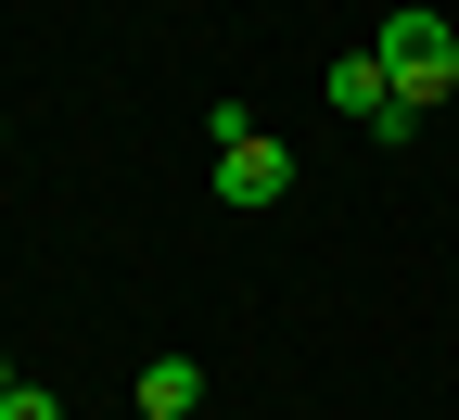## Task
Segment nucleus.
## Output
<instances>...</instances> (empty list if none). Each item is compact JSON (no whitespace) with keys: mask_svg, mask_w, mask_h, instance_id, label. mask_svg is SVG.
<instances>
[{"mask_svg":"<svg viewBox=\"0 0 459 420\" xmlns=\"http://www.w3.org/2000/svg\"><path fill=\"white\" fill-rule=\"evenodd\" d=\"M383 90L409 102V115H434V102H459V26L446 13H383Z\"/></svg>","mask_w":459,"mask_h":420,"instance_id":"1","label":"nucleus"},{"mask_svg":"<svg viewBox=\"0 0 459 420\" xmlns=\"http://www.w3.org/2000/svg\"><path fill=\"white\" fill-rule=\"evenodd\" d=\"M204 141H217V204H243V217H255V204L294 192V153H281L243 102H217V115H204Z\"/></svg>","mask_w":459,"mask_h":420,"instance_id":"2","label":"nucleus"},{"mask_svg":"<svg viewBox=\"0 0 459 420\" xmlns=\"http://www.w3.org/2000/svg\"><path fill=\"white\" fill-rule=\"evenodd\" d=\"M332 115H358V128H370L383 153L409 141V128H421V115H409V102L383 90V64H370V51H344V64H332Z\"/></svg>","mask_w":459,"mask_h":420,"instance_id":"3","label":"nucleus"},{"mask_svg":"<svg viewBox=\"0 0 459 420\" xmlns=\"http://www.w3.org/2000/svg\"><path fill=\"white\" fill-rule=\"evenodd\" d=\"M204 407V370H192V356H153V370H141V420H192Z\"/></svg>","mask_w":459,"mask_h":420,"instance_id":"4","label":"nucleus"},{"mask_svg":"<svg viewBox=\"0 0 459 420\" xmlns=\"http://www.w3.org/2000/svg\"><path fill=\"white\" fill-rule=\"evenodd\" d=\"M0 420H65V407H51L39 382H13V395H0Z\"/></svg>","mask_w":459,"mask_h":420,"instance_id":"5","label":"nucleus"},{"mask_svg":"<svg viewBox=\"0 0 459 420\" xmlns=\"http://www.w3.org/2000/svg\"><path fill=\"white\" fill-rule=\"evenodd\" d=\"M0 395H13V356H0Z\"/></svg>","mask_w":459,"mask_h":420,"instance_id":"6","label":"nucleus"},{"mask_svg":"<svg viewBox=\"0 0 459 420\" xmlns=\"http://www.w3.org/2000/svg\"><path fill=\"white\" fill-rule=\"evenodd\" d=\"M0 128H13V115H0Z\"/></svg>","mask_w":459,"mask_h":420,"instance_id":"7","label":"nucleus"}]
</instances>
